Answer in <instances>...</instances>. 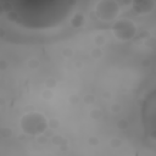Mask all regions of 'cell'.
Instances as JSON below:
<instances>
[{
  "label": "cell",
  "mask_w": 156,
  "mask_h": 156,
  "mask_svg": "<svg viewBox=\"0 0 156 156\" xmlns=\"http://www.w3.org/2000/svg\"><path fill=\"white\" fill-rule=\"evenodd\" d=\"M121 144H122L121 140H119V139H116V138H113V139L110 141V145H111L112 147H119Z\"/></svg>",
  "instance_id": "8"
},
{
  "label": "cell",
  "mask_w": 156,
  "mask_h": 156,
  "mask_svg": "<svg viewBox=\"0 0 156 156\" xmlns=\"http://www.w3.org/2000/svg\"><path fill=\"white\" fill-rule=\"evenodd\" d=\"M101 55H102V52H101V50H100L99 48H96V49H94V50H93V56H94V57H96V56H98V57H100Z\"/></svg>",
  "instance_id": "13"
},
{
  "label": "cell",
  "mask_w": 156,
  "mask_h": 156,
  "mask_svg": "<svg viewBox=\"0 0 156 156\" xmlns=\"http://www.w3.org/2000/svg\"><path fill=\"white\" fill-rule=\"evenodd\" d=\"M119 4L115 0H101L95 5V13L98 18L105 22L116 21L119 15Z\"/></svg>",
  "instance_id": "3"
},
{
  "label": "cell",
  "mask_w": 156,
  "mask_h": 156,
  "mask_svg": "<svg viewBox=\"0 0 156 156\" xmlns=\"http://www.w3.org/2000/svg\"><path fill=\"white\" fill-rule=\"evenodd\" d=\"M154 4V1H140V2H136L135 4V11L138 12H150L152 9L147 7V5H151Z\"/></svg>",
  "instance_id": "4"
},
{
  "label": "cell",
  "mask_w": 156,
  "mask_h": 156,
  "mask_svg": "<svg viewBox=\"0 0 156 156\" xmlns=\"http://www.w3.org/2000/svg\"><path fill=\"white\" fill-rule=\"evenodd\" d=\"M56 84V80H54L52 78H49L46 82H45V85H46V89H51L54 85Z\"/></svg>",
  "instance_id": "10"
},
{
  "label": "cell",
  "mask_w": 156,
  "mask_h": 156,
  "mask_svg": "<svg viewBox=\"0 0 156 156\" xmlns=\"http://www.w3.org/2000/svg\"><path fill=\"white\" fill-rule=\"evenodd\" d=\"M84 22V17L82 15H76L72 20H71V23L74 26V27H79L82 26V23Z\"/></svg>",
  "instance_id": "5"
},
{
  "label": "cell",
  "mask_w": 156,
  "mask_h": 156,
  "mask_svg": "<svg viewBox=\"0 0 156 156\" xmlns=\"http://www.w3.org/2000/svg\"><path fill=\"white\" fill-rule=\"evenodd\" d=\"M84 101L88 102V104H91V102H94V98H93L91 95H87V96L84 98Z\"/></svg>",
  "instance_id": "14"
},
{
  "label": "cell",
  "mask_w": 156,
  "mask_h": 156,
  "mask_svg": "<svg viewBox=\"0 0 156 156\" xmlns=\"http://www.w3.org/2000/svg\"><path fill=\"white\" fill-rule=\"evenodd\" d=\"M48 119L40 112H27L20 119V128L22 132L30 136H39L48 129Z\"/></svg>",
  "instance_id": "1"
},
{
  "label": "cell",
  "mask_w": 156,
  "mask_h": 156,
  "mask_svg": "<svg viewBox=\"0 0 156 156\" xmlns=\"http://www.w3.org/2000/svg\"><path fill=\"white\" fill-rule=\"evenodd\" d=\"M90 116L93 117V118H100L101 117V111L100 110H93L91 112H90Z\"/></svg>",
  "instance_id": "11"
},
{
  "label": "cell",
  "mask_w": 156,
  "mask_h": 156,
  "mask_svg": "<svg viewBox=\"0 0 156 156\" xmlns=\"http://www.w3.org/2000/svg\"><path fill=\"white\" fill-rule=\"evenodd\" d=\"M105 43V38L102 37V35H98V37H95V44L98 45V48L100 46V45H102Z\"/></svg>",
  "instance_id": "7"
},
{
  "label": "cell",
  "mask_w": 156,
  "mask_h": 156,
  "mask_svg": "<svg viewBox=\"0 0 156 156\" xmlns=\"http://www.w3.org/2000/svg\"><path fill=\"white\" fill-rule=\"evenodd\" d=\"M41 96H43L45 100H50V99H52L54 93L51 91V89H45V90L41 93Z\"/></svg>",
  "instance_id": "6"
},
{
  "label": "cell",
  "mask_w": 156,
  "mask_h": 156,
  "mask_svg": "<svg viewBox=\"0 0 156 156\" xmlns=\"http://www.w3.org/2000/svg\"><path fill=\"white\" fill-rule=\"evenodd\" d=\"M6 67H7V63H6V61L1 60V61H0V69H5Z\"/></svg>",
  "instance_id": "15"
},
{
  "label": "cell",
  "mask_w": 156,
  "mask_h": 156,
  "mask_svg": "<svg viewBox=\"0 0 156 156\" xmlns=\"http://www.w3.org/2000/svg\"><path fill=\"white\" fill-rule=\"evenodd\" d=\"M111 111L115 112V113H116V112H119V111H121V105H119V104H113V105L111 106Z\"/></svg>",
  "instance_id": "12"
},
{
  "label": "cell",
  "mask_w": 156,
  "mask_h": 156,
  "mask_svg": "<svg viewBox=\"0 0 156 156\" xmlns=\"http://www.w3.org/2000/svg\"><path fill=\"white\" fill-rule=\"evenodd\" d=\"M63 55H65V56H71V55H72V50H71V49L63 50Z\"/></svg>",
  "instance_id": "16"
},
{
  "label": "cell",
  "mask_w": 156,
  "mask_h": 156,
  "mask_svg": "<svg viewBox=\"0 0 156 156\" xmlns=\"http://www.w3.org/2000/svg\"><path fill=\"white\" fill-rule=\"evenodd\" d=\"M38 65H39V62H38L35 58H30V60L28 61V66H29V68H37Z\"/></svg>",
  "instance_id": "9"
},
{
  "label": "cell",
  "mask_w": 156,
  "mask_h": 156,
  "mask_svg": "<svg viewBox=\"0 0 156 156\" xmlns=\"http://www.w3.org/2000/svg\"><path fill=\"white\" fill-rule=\"evenodd\" d=\"M138 30L136 24L130 18H119L116 20L112 24V33L113 35L122 41L130 40L135 37Z\"/></svg>",
  "instance_id": "2"
}]
</instances>
